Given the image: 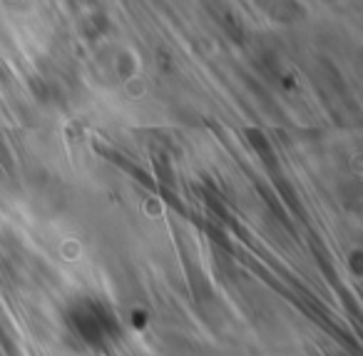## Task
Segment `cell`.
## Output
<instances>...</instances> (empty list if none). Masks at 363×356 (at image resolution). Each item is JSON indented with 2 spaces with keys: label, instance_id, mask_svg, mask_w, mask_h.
I'll return each instance as SVG.
<instances>
[{
  "label": "cell",
  "instance_id": "obj_1",
  "mask_svg": "<svg viewBox=\"0 0 363 356\" xmlns=\"http://www.w3.org/2000/svg\"><path fill=\"white\" fill-rule=\"evenodd\" d=\"M72 324L87 344H102L110 331V314L95 301H80L72 309Z\"/></svg>",
  "mask_w": 363,
  "mask_h": 356
}]
</instances>
